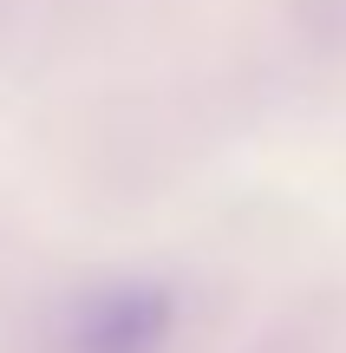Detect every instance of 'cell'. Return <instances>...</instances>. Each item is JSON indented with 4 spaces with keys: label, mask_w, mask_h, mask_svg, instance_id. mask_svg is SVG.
Segmentation results:
<instances>
[{
    "label": "cell",
    "mask_w": 346,
    "mask_h": 353,
    "mask_svg": "<svg viewBox=\"0 0 346 353\" xmlns=\"http://www.w3.org/2000/svg\"><path fill=\"white\" fill-rule=\"evenodd\" d=\"M170 334L164 288H105L65 327V353H157Z\"/></svg>",
    "instance_id": "cell-1"
}]
</instances>
